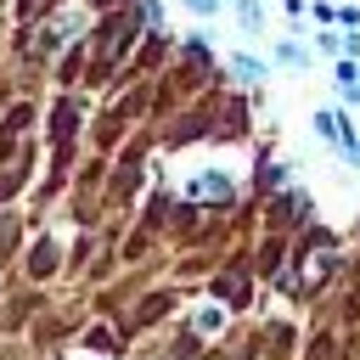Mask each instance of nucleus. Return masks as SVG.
Masks as SVG:
<instances>
[{"label":"nucleus","mask_w":360,"mask_h":360,"mask_svg":"<svg viewBox=\"0 0 360 360\" xmlns=\"http://www.w3.org/2000/svg\"><path fill=\"white\" fill-rule=\"evenodd\" d=\"M231 6H236V17H242L248 34H264V11H259V0H231Z\"/></svg>","instance_id":"1"},{"label":"nucleus","mask_w":360,"mask_h":360,"mask_svg":"<svg viewBox=\"0 0 360 360\" xmlns=\"http://www.w3.org/2000/svg\"><path fill=\"white\" fill-rule=\"evenodd\" d=\"M231 73H236V79H264V62H253V56L236 51V56H231Z\"/></svg>","instance_id":"2"},{"label":"nucleus","mask_w":360,"mask_h":360,"mask_svg":"<svg viewBox=\"0 0 360 360\" xmlns=\"http://www.w3.org/2000/svg\"><path fill=\"white\" fill-rule=\"evenodd\" d=\"M276 56H281V62H287V68H304V51H298V45H292V39H281V45H276Z\"/></svg>","instance_id":"3"},{"label":"nucleus","mask_w":360,"mask_h":360,"mask_svg":"<svg viewBox=\"0 0 360 360\" xmlns=\"http://www.w3.org/2000/svg\"><path fill=\"white\" fill-rule=\"evenodd\" d=\"M180 6H186V11H197V17H214V11H219V0H180Z\"/></svg>","instance_id":"4"}]
</instances>
